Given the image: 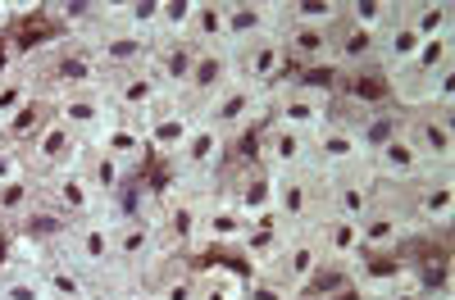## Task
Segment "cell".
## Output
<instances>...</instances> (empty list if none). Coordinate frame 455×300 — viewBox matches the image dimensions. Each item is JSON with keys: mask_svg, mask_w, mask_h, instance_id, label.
<instances>
[{"mask_svg": "<svg viewBox=\"0 0 455 300\" xmlns=\"http://www.w3.org/2000/svg\"><path fill=\"white\" fill-rule=\"evenodd\" d=\"M387 87H392L396 109H410V105H446V109H455V36L424 42L396 78H387Z\"/></svg>", "mask_w": 455, "mask_h": 300, "instance_id": "obj_1", "label": "cell"}, {"mask_svg": "<svg viewBox=\"0 0 455 300\" xmlns=\"http://www.w3.org/2000/svg\"><path fill=\"white\" fill-rule=\"evenodd\" d=\"M233 150H237L233 141L219 137L205 119H196L192 137H187V141H182V150L164 164V178H169V182H178V186H192V192H210V186H219L223 169L237 160Z\"/></svg>", "mask_w": 455, "mask_h": 300, "instance_id": "obj_2", "label": "cell"}, {"mask_svg": "<svg viewBox=\"0 0 455 300\" xmlns=\"http://www.w3.org/2000/svg\"><path fill=\"white\" fill-rule=\"evenodd\" d=\"M332 114V83L306 78V73H287L278 87H269V123L291 132H315Z\"/></svg>", "mask_w": 455, "mask_h": 300, "instance_id": "obj_3", "label": "cell"}, {"mask_svg": "<svg viewBox=\"0 0 455 300\" xmlns=\"http://www.w3.org/2000/svg\"><path fill=\"white\" fill-rule=\"evenodd\" d=\"M414 237H424V233L414 228V218L405 209V192L401 186L378 182L373 205L360 214V246H364V255H401Z\"/></svg>", "mask_w": 455, "mask_h": 300, "instance_id": "obj_4", "label": "cell"}, {"mask_svg": "<svg viewBox=\"0 0 455 300\" xmlns=\"http://www.w3.org/2000/svg\"><path fill=\"white\" fill-rule=\"evenodd\" d=\"M201 119L219 132V137H228V141H246V137H255V128H264L269 123V91H259V87H246V83H228L205 109H201Z\"/></svg>", "mask_w": 455, "mask_h": 300, "instance_id": "obj_5", "label": "cell"}, {"mask_svg": "<svg viewBox=\"0 0 455 300\" xmlns=\"http://www.w3.org/2000/svg\"><path fill=\"white\" fill-rule=\"evenodd\" d=\"M405 192V209L414 218V228L424 237H451V223H455V169H424Z\"/></svg>", "mask_w": 455, "mask_h": 300, "instance_id": "obj_6", "label": "cell"}, {"mask_svg": "<svg viewBox=\"0 0 455 300\" xmlns=\"http://www.w3.org/2000/svg\"><path fill=\"white\" fill-rule=\"evenodd\" d=\"M401 132L419 150L428 169H455V109L446 105H410L401 109Z\"/></svg>", "mask_w": 455, "mask_h": 300, "instance_id": "obj_7", "label": "cell"}, {"mask_svg": "<svg viewBox=\"0 0 455 300\" xmlns=\"http://www.w3.org/2000/svg\"><path fill=\"white\" fill-rule=\"evenodd\" d=\"M73 269H83L87 278H109L114 273V228H109V209L87 214V218H73L68 233L60 241V250Z\"/></svg>", "mask_w": 455, "mask_h": 300, "instance_id": "obj_8", "label": "cell"}, {"mask_svg": "<svg viewBox=\"0 0 455 300\" xmlns=\"http://www.w3.org/2000/svg\"><path fill=\"white\" fill-rule=\"evenodd\" d=\"M259 273H274L283 287H291L300 300H306V296L319 287V278L328 273V255H323L315 228H296V233L287 237V246L278 250V259H274L269 269H259Z\"/></svg>", "mask_w": 455, "mask_h": 300, "instance_id": "obj_9", "label": "cell"}, {"mask_svg": "<svg viewBox=\"0 0 455 300\" xmlns=\"http://www.w3.org/2000/svg\"><path fill=\"white\" fill-rule=\"evenodd\" d=\"M274 186H278V173H269L264 164H255L251 155L246 160H233L219 178V192L237 205V214L251 223L259 214H274Z\"/></svg>", "mask_w": 455, "mask_h": 300, "instance_id": "obj_10", "label": "cell"}, {"mask_svg": "<svg viewBox=\"0 0 455 300\" xmlns=\"http://www.w3.org/2000/svg\"><path fill=\"white\" fill-rule=\"evenodd\" d=\"M246 233V218L237 214V205L228 201L219 186L205 192V205H201V237H196V259H233L237 255V241Z\"/></svg>", "mask_w": 455, "mask_h": 300, "instance_id": "obj_11", "label": "cell"}, {"mask_svg": "<svg viewBox=\"0 0 455 300\" xmlns=\"http://www.w3.org/2000/svg\"><path fill=\"white\" fill-rule=\"evenodd\" d=\"M310 155H315V169L319 173H332V169H351V164H369V146L364 137L355 132L351 119H341L337 109L310 132Z\"/></svg>", "mask_w": 455, "mask_h": 300, "instance_id": "obj_12", "label": "cell"}, {"mask_svg": "<svg viewBox=\"0 0 455 300\" xmlns=\"http://www.w3.org/2000/svg\"><path fill=\"white\" fill-rule=\"evenodd\" d=\"M196 119H201V114H196L192 105H182L178 96H164V100L141 119V132H146V146H150V160H156V164H169L178 150H182V141L192 137Z\"/></svg>", "mask_w": 455, "mask_h": 300, "instance_id": "obj_13", "label": "cell"}, {"mask_svg": "<svg viewBox=\"0 0 455 300\" xmlns=\"http://www.w3.org/2000/svg\"><path fill=\"white\" fill-rule=\"evenodd\" d=\"M36 196H42L51 209H60L68 223L105 209V201L92 192V182H87V173H83V160H78V164H64V169H55V173H46V178H36Z\"/></svg>", "mask_w": 455, "mask_h": 300, "instance_id": "obj_14", "label": "cell"}, {"mask_svg": "<svg viewBox=\"0 0 455 300\" xmlns=\"http://www.w3.org/2000/svg\"><path fill=\"white\" fill-rule=\"evenodd\" d=\"M319 173V169H315ZM319 186H323V209L328 214H341V218H355L373 205L378 196V178L369 164H351V169H332V173H319Z\"/></svg>", "mask_w": 455, "mask_h": 300, "instance_id": "obj_15", "label": "cell"}, {"mask_svg": "<svg viewBox=\"0 0 455 300\" xmlns=\"http://www.w3.org/2000/svg\"><path fill=\"white\" fill-rule=\"evenodd\" d=\"M287 51L278 42V32L274 36H255V42H242L233 46V78L246 83V87H259V91H269L287 78Z\"/></svg>", "mask_w": 455, "mask_h": 300, "instance_id": "obj_16", "label": "cell"}, {"mask_svg": "<svg viewBox=\"0 0 455 300\" xmlns=\"http://www.w3.org/2000/svg\"><path fill=\"white\" fill-rule=\"evenodd\" d=\"M274 214L287 223V228H310V223L323 214V186L315 169H296V173H278L274 186Z\"/></svg>", "mask_w": 455, "mask_h": 300, "instance_id": "obj_17", "label": "cell"}, {"mask_svg": "<svg viewBox=\"0 0 455 300\" xmlns=\"http://www.w3.org/2000/svg\"><path fill=\"white\" fill-rule=\"evenodd\" d=\"M278 42L287 51V68L291 73H306V78H328L332 83V28L278 23Z\"/></svg>", "mask_w": 455, "mask_h": 300, "instance_id": "obj_18", "label": "cell"}, {"mask_svg": "<svg viewBox=\"0 0 455 300\" xmlns=\"http://www.w3.org/2000/svg\"><path fill=\"white\" fill-rule=\"evenodd\" d=\"M100 91H105V100H109L114 114H124V119H146L150 109H156V105L169 96V91L156 83V73H150L146 64L124 68V73H109Z\"/></svg>", "mask_w": 455, "mask_h": 300, "instance_id": "obj_19", "label": "cell"}, {"mask_svg": "<svg viewBox=\"0 0 455 300\" xmlns=\"http://www.w3.org/2000/svg\"><path fill=\"white\" fill-rule=\"evenodd\" d=\"M251 160H255V164H264L269 173L315 169L310 137H306V132H291V128H278V123H264V128H255V150H251Z\"/></svg>", "mask_w": 455, "mask_h": 300, "instance_id": "obj_20", "label": "cell"}, {"mask_svg": "<svg viewBox=\"0 0 455 300\" xmlns=\"http://www.w3.org/2000/svg\"><path fill=\"white\" fill-rule=\"evenodd\" d=\"M233 83V51L228 46H196L192 55V73H187V87H182V105H192L196 114Z\"/></svg>", "mask_w": 455, "mask_h": 300, "instance_id": "obj_21", "label": "cell"}, {"mask_svg": "<svg viewBox=\"0 0 455 300\" xmlns=\"http://www.w3.org/2000/svg\"><path fill=\"white\" fill-rule=\"evenodd\" d=\"M83 150H87L83 137H73L60 119H51L42 132H36V137L23 146V164H28L32 178H46V173L64 169V164H78V160H83Z\"/></svg>", "mask_w": 455, "mask_h": 300, "instance_id": "obj_22", "label": "cell"}, {"mask_svg": "<svg viewBox=\"0 0 455 300\" xmlns=\"http://www.w3.org/2000/svg\"><path fill=\"white\" fill-rule=\"evenodd\" d=\"M291 233H296V228H287V223H283L278 214H259V218H251V223H246V233H242V241H237L233 264H237V269H246V273L269 269L274 259H278V250L287 246V237H291Z\"/></svg>", "mask_w": 455, "mask_h": 300, "instance_id": "obj_23", "label": "cell"}, {"mask_svg": "<svg viewBox=\"0 0 455 300\" xmlns=\"http://www.w3.org/2000/svg\"><path fill=\"white\" fill-rule=\"evenodd\" d=\"M369 169H373V178L378 182H387V186H410L414 178H419L428 164L419 160V150L410 146V137L401 132V123L378 141L373 150H369Z\"/></svg>", "mask_w": 455, "mask_h": 300, "instance_id": "obj_24", "label": "cell"}, {"mask_svg": "<svg viewBox=\"0 0 455 300\" xmlns=\"http://www.w3.org/2000/svg\"><path fill=\"white\" fill-rule=\"evenodd\" d=\"M92 150H105V155H114L119 164H128L132 173L150 169L156 160H150V146H146V132H141V119H124V114H109V123L87 141Z\"/></svg>", "mask_w": 455, "mask_h": 300, "instance_id": "obj_25", "label": "cell"}, {"mask_svg": "<svg viewBox=\"0 0 455 300\" xmlns=\"http://www.w3.org/2000/svg\"><path fill=\"white\" fill-rule=\"evenodd\" d=\"M87 46H92V55H96V64H100L105 78H109V73H124V68L146 64V55H150L146 36H132V32L109 28V23H100V28L87 36Z\"/></svg>", "mask_w": 455, "mask_h": 300, "instance_id": "obj_26", "label": "cell"}, {"mask_svg": "<svg viewBox=\"0 0 455 300\" xmlns=\"http://www.w3.org/2000/svg\"><path fill=\"white\" fill-rule=\"evenodd\" d=\"M419 46L424 42H419V32H414L410 19H405V0H396V14L383 23V32L373 36V59H378V68H383V78H396V73L414 59Z\"/></svg>", "mask_w": 455, "mask_h": 300, "instance_id": "obj_27", "label": "cell"}, {"mask_svg": "<svg viewBox=\"0 0 455 300\" xmlns=\"http://www.w3.org/2000/svg\"><path fill=\"white\" fill-rule=\"evenodd\" d=\"M373 32L355 28L347 14L332 23V78H351V73H373ZM383 73V68H378Z\"/></svg>", "mask_w": 455, "mask_h": 300, "instance_id": "obj_28", "label": "cell"}, {"mask_svg": "<svg viewBox=\"0 0 455 300\" xmlns=\"http://www.w3.org/2000/svg\"><path fill=\"white\" fill-rule=\"evenodd\" d=\"M228 14V51L278 32V0H223Z\"/></svg>", "mask_w": 455, "mask_h": 300, "instance_id": "obj_29", "label": "cell"}, {"mask_svg": "<svg viewBox=\"0 0 455 300\" xmlns=\"http://www.w3.org/2000/svg\"><path fill=\"white\" fill-rule=\"evenodd\" d=\"M315 237H319V246H323V255H328V269H341L347 273L355 259L364 255V246H360V223L355 218H341V214H319L315 223Z\"/></svg>", "mask_w": 455, "mask_h": 300, "instance_id": "obj_30", "label": "cell"}, {"mask_svg": "<svg viewBox=\"0 0 455 300\" xmlns=\"http://www.w3.org/2000/svg\"><path fill=\"white\" fill-rule=\"evenodd\" d=\"M109 100H105V91H73V96H55V119L73 132V137H83V141H92L105 123H109Z\"/></svg>", "mask_w": 455, "mask_h": 300, "instance_id": "obj_31", "label": "cell"}, {"mask_svg": "<svg viewBox=\"0 0 455 300\" xmlns=\"http://www.w3.org/2000/svg\"><path fill=\"white\" fill-rule=\"evenodd\" d=\"M36 273H42L46 300H96V278L73 269L64 255H42L36 259Z\"/></svg>", "mask_w": 455, "mask_h": 300, "instance_id": "obj_32", "label": "cell"}, {"mask_svg": "<svg viewBox=\"0 0 455 300\" xmlns=\"http://www.w3.org/2000/svg\"><path fill=\"white\" fill-rule=\"evenodd\" d=\"M36 96H42V87H36L32 64L28 59H14V55L0 59V128H5L23 105H32Z\"/></svg>", "mask_w": 455, "mask_h": 300, "instance_id": "obj_33", "label": "cell"}, {"mask_svg": "<svg viewBox=\"0 0 455 300\" xmlns=\"http://www.w3.org/2000/svg\"><path fill=\"white\" fill-rule=\"evenodd\" d=\"M196 264L201 259H187V255H160L141 278L156 287L160 300H192L196 296Z\"/></svg>", "mask_w": 455, "mask_h": 300, "instance_id": "obj_34", "label": "cell"}, {"mask_svg": "<svg viewBox=\"0 0 455 300\" xmlns=\"http://www.w3.org/2000/svg\"><path fill=\"white\" fill-rule=\"evenodd\" d=\"M192 55H196L192 42H150L146 68L156 73V83H160L169 96H182L187 73H192Z\"/></svg>", "mask_w": 455, "mask_h": 300, "instance_id": "obj_35", "label": "cell"}, {"mask_svg": "<svg viewBox=\"0 0 455 300\" xmlns=\"http://www.w3.org/2000/svg\"><path fill=\"white\" fill-rule=\"evenodd\" d=\"M83 173H87V182H92V192L105 201V209L119 201L128 186H132V178H137L128 164H119L114 155H105V150H92V146L83 150Z\"/></svg>", "mask_w": 455, "mask_h": 300, "instance_id": "obj_36", "label": "cell"}, {"mask_svg": "<svg viewBox=\"0 0 455 300\" xmlns=\"http://www.w3.org/2000/svg\"><path fill=\"white\" fill-rule=\"evenodd\" d=\"M246 291V269L233 259H201L196 264V296L192 300H242Z\"/></svg>", "mask_w": 455, "mask_h": 300, "instance_id": "obj_37", "label": "cell"}, {"mask_svg": "<svg viewBox=\"0 0 455 300\" xmlns=\"http://www.w3.org/2000/svg\"><path fill=\"white\" fill-rule=\"evenodd\" d=\"M0 300H46L36 259H23L14 250H0Z\"/></svg>", "mask_w": 455, "mask_h": 300, "instance_id": "obj_38", "label": "cell"}, {"mask_svg": "<svg viewBox=\"0 0 455 300\" xmlns=\"http://www.w3.org/2000/svg\"><path fill=\"white\" fill-rule=\"evenodd\" d=\"M405 19L419 32V42H442L455 36V5L451 0H405Z\"/></svg>", "mask_w": 455, "mask_h": 300, "instance_id": "obj_39", "label": "cell"}, {"mask_svg": "<svg viewBox=\"0 0 455 300\" xmlns=\"http://www.w3.org/2000/svg\"><path fill=\"white\" fill-rule=\"evenodd\" d=\"M187 42H192V46H228V14H223V0H192Z\"/></svg>", "mask_w": 455, "mask_h": 300, "instance_id": "obj_40", "label": "cell"}, {"mask_svg": "<svg viewBox=\"0 0 455 300\" xmlns=\"http://www.w3.org/2000/svg\"><path fill=\"white\" fill-rule=\"evenodd\" d=\"M51 119H55V100H51V96H36L32 105H23L19 114H14L5 128H0V137H5L10 146H19V150H23V146H28L36 132H42Z\"/></svg>", "mask_w": 455, "mask_h": 300, "instance_id": "obj_41", "label": "cell"}, {"mask_svg": "<svg viewBox=\"0 0 455 300\" xmlns=\"http://www.w3.org/2000/svg\"><path fill=\"white\" fill-rule=\"evenodd\" d=\"M337 19H341V0H278V23L332 28Z\"/></svg>", "mask_w": 455, "mask_h": 300, "instance_id": "obj_42", "label": "cell"}, {"mask_svg": "<svg viewBox=\"0 0 455 300\" xmlns=\"http://www.w3.org/2000/svg\"><path fill=\"white\" fill-rule=\"evenodd\" d=\"M105 23L156 42V0H109V19Z\"/></svg>", "mask_w": 455, "mask_h": 300, "instance_id": "obj_43", "label": "cell"}, {"mask_svg": "<svg viewBox=\"0 0 455 300\" xmlns=\"http://www.w3.org/2000/svg\"><path fill=\"white\" fill-rule=\"evenodd\" d=\"M36 205V178H19V182H5L0 186V228H14V223Z\"/></svg>", "mask_w": 455, "mask_h": 300, "instance_id": "obj_44", "label": "cell"}, {"mask_svg": "<svg viewBox=\"0 0 455 300\" xmlns=\"http://www.w3.org/2000/svg\"><path fill=\"white\" fill-rule=\"evenodd\" d=\"M192 0H156V42H187Z\"/></svg>", "mask_w": 455, "mask_h": 300, "instance_id": "obj_45", "label": "cell"}, {"mask_svg": "<svg viewBox=\"0 0 455 300\" xmlns=\"http://www.w3.org/2000/svg\"><path fill=\"white\" fill-rule=\"evenodd\" d=\"M341 14H347L355 28H364V32H383V23L396 14V0H341Z\"/></svg>", "mask_w": 455, "mask_h": 300, "instance_id": "obj_46", "label": "cell"}, {"mask_svg": "<svg viewBox=\"0 0 455 300\" xmlns=\"http://www.w3.org/2000/svg\"><path fill=\"white\" fill-rule=\"evenodd\" d=\"M100 287H105L114 300H160L156 287H150L141 273H109V278H100Z\"/></svg>", "mask_w": 455, "mask_h": 300, "instance_id": "obj_47", "label": "cell"}, {"mask_svg": "<svg viewBox=\"0 0 455 300\" xmlns=\"http://www.w3.org/2000/svg\"><path fill=\"white\" fill-rule=\"evenodd\" d=\"M242 300H300L291 287H283L274 273H246V291Z\"/></svg>", "mask_w": 455, "mask_h": 300, "instance_id": "obj_48", "label": "cell"}, {"mask_svg": "<svg viewBox=\"0 0 455 300\" xmlns=\"http://www.w3.org/2000/svg\"><path fill=\"white\" fill-rule=\"evenodd\" d=\"M19 178H32L28 164H23V150L0 137V186H5V182H19Z\"/></svg>", "mask_w": 455, "mask_h": 300, "instance_id": "obj_49", "label": "cell"}, {"mask_svg": "<svg viewBox=\"0 0 455 300\" xmlns=\"http://www.w3.org/2000/svg\"><path fill=\"white\" fill-rule=\"evenodd\" d=\"M96 300H114V296H109V291H105V287L96 282Z\"/></svg>", "mask_w": 455, "mask_h": 300, "instance_id": "obj_50", "label": "cell"}, {"mask_svg": "<svg viewBox=\"0 0 455 300\" xmlns=\"http://www.w3.org/2000/svg\"><path fill=\"white\" fill-rule=\"evenodd\" d=\"M0 241H5V228H0Z\"/></svg>", "mask_w": 455, "mask_h": 300, "instance_id": "obj_51", "label": "cell"}, {"mask_svg": "<svg viewBox=\"0 0 455 300\" xmlns=\"http://www.w3.org/2000/svg\"><path fill=\"white\" fill-rule=\"evenodd\" d=\"M446 300H451V296H446Z\"/></svg>", "mask_w": 455, "mask_h": 300, "instance_id": "obj_52", "label": "cell"}]
</instances>
